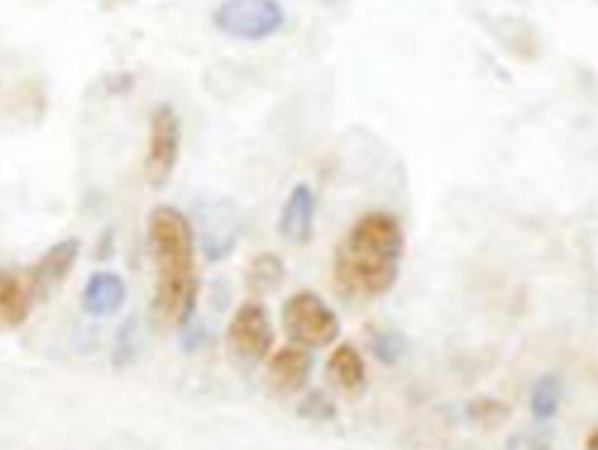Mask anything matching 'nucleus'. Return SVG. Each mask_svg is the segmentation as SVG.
Wrapping results in <instances>:
<instances>
[{
	"label": "nucleus",
	"mask_w": 598,
	"mask_h": 450,
	"mask_svg": "<svg viewBox=\"0 0 598 450\" xmlns=\"http://www.w3.org/2000/svg\"><path fill=\"white\" fill-rule=\"evenodd\" d=\"M299 416L302 418H311V420H332L336 408L334 404L323 395V392H311V395H307L302 400V404H299Z\"/></svg>",
	"instance_id": "16"
},
{
	"label": "nucleus",
	"mask_w": 598,
	"mask_h": 450,
	"mask_svg": "<svg viewBox=\"0 0 598 450\" xmlns=\"http://www.w3.org/2000/svg\"><path fill=\"white\" fill-rule=\"evenodd\" d=\"M311 355L299 346H286L276 350L267 362V376L272 385L284 395H297L302 392L311 376Z\"/></svg>",
	"instance_id": "10"
},
{
	"label": "nucleus",
	"mask_w": 598,
	"mask_h": 450,
	"mask_svg": "<svg viewBox=\"0 0 598 450\" xmlns=\"http://www.w3.org/2000/svg\"><path fill=\"white\" fill-rule=\"evenodd\" d=\"M129 299L126 280L115 271H93L82 290L80 304L89 317L118 315Z\"/></svg>",
	"instance_id": "9"
},
{
	"label": "nucleus",
	"mask_w": 598,
	"mask_h": 450,
	"mask_svg": "<svg viewBox=\"0 0 598 450\" xmlns=\"http://www.w3.org/2000/svg\"><path fill=\"white\" fill-rule=\"evenodd\" d=\"M147 246L157 269L155 323L182 329L195 317L199 299L192 222L174 205H157L147 217Z\"/></svg>",
	"instance_id": "2"
},
{
	"label": "nucleus",
	"mask_w": 598,
	"mask_h": 450,
	"mask_svg": "<svg viewBox=\"0 0 598 450\" xmlns=\"http://www.w3.org/2000/svg\"><path fill=\"white\" fill-rule=\"evenodd\" d=\"M561 402H564V381L556 373H545V376H540L531 390V414L535 420L547 423L552 420Z\"/></svg>",
	"instance_id": "14"
},
{
	"label": "nucleus",
	"mask_w": 598,
	"mask_h": 450,
	"mask_svg": "<svg viewBox=\"0 0 598 450\" xmlns=\"http://www.w3.org/2000/svg\"><path fill=\"white\" fill-rule=\"evenodd\" d=\"M80 238H64L47 248V252L26 271L35 302L45 299L70 275L75 261L80 257Z\"/></svg>",
	"instance_id": "7"
},
{
	"label": "nucleus",
	"mask_w": 598,
	"mask_h": 450,
	"mask_svg": "<svg viewBox=\"0 0 598 450\" xmlns=\"http://www.w3.org/2000/svg\"><path fill=\"white\" fill-rule=\"evenodd\" d=\"M213 24L234 41L259 43L286 26V10L278 0H222Z\"/></svg>",
	"instance_id": "4"
},
{
	"label": "nucleus",
	"mask_w": 598,
	"mask_h": 450,
	"mask_svg": "<svg viewBox=\"0 0 598 450\" xmlns=\"http://www.w3.org/2000/svg\"><path fill=\"white\" fill-rule=\"evenodd\" d=\"M280 320L290 344L304 350L332 346L342 334L340 315L313 290L290 294L280 311Z\"/></svg>",
	"instance_id": "3"
},
{
	"label": "nucleus",
	"mask_w": 598,
	"mask_h": 450,
	"mask_svg": "<svg viewBox=\"0 0 598 450\" xmlns=\"http://www.w3.org/2000/svg\"><path fill=\"white\" fill-rule=\"evenodd\" d=\"M374 355H377L379 362H386V364L398 362V358H400V344L398 341H390L388 336H381V339L374 341Z\"/></svg>",
	"instance_id": "18"
},
{
	"label": "nucleus",
	"mask_w": 598,
	"mask_h": 450,
	"mask_svg": "<svg viewBox=\"0 0 598 450\" xmlns=\"http://www.w3.org/2000/svg\"><path fill=\"white\" fill-rule=\"evenodd\" d=\"M35 304V294L26 273L0 271V325L3 327H22Z\"/></svg>",
	"instance_id": "11"
},
{
	"label": "nucleus",
	"mask_w": 598,
	"mask_h": 450,
	"mask_svg": "<svg viewBox=\"0 0 598 450\" xmlns=\"http://www.w3.org/2000/svg\"><path fill=\"white\" fill-rule=\"evenodd\" d=\"M328 376L348 395H358L367 383V367L363 352L353 344H340L328 358Z\"/></svg>",
	"instance_id": "12"
},
{
	"label": "nucleus",
	"mask_w": 598,
	"mask_h": 450,
	"mask_svg": "<svg viewBox=\"0 0 598 450\" xmlns=\"http://www.w3.org/2000/svg\"><path fill=\"white\" fill-rule=\"evenodd\" d=\"M182 124L171 103H159L150 115L147 147L143 159V173L153 190H164L180 159Z\"/></svg>",
	"instance_id": "5"
},
{
	"label": "nucleus",
	"mask_w": 598,
	"mask_h": 450,
	"mask_svg": "<svg viewBox=\"0 0 598 450\" xmlns=\"http://www.w3.org/2000/svg\"><path fill=\"white\" fill-rule=\"evenodd\" d=\"M230 350L243 362H262L274 348V325L267 306L248 299L243 302L228 325Z\"/></svg>",
	"instance_id": "6"
},
{
	"label": "nucleus",
	"mask_w": 598,
	"mask_h": 450,
	"mask_svg": "<svg viewBox=\"0 0 598 450\" xmlns=\"http://www.w3.org/2000/svg\"><path fill=\"white\" fill-rule=\"evenodd\" d=\"M467 416L481 425H498L508 418V406L496 400H477L467 408Z\"/></svg>",
	"instance_id": "15"
},
{
	"label": "nucleus",
	"mask_w": 598,
	"mask_h": 450,
	"mask_svg": "<svg viewBox=\"0 0 598 450\" xmlns=\"http://www.w3.org/2000/svg\"><path fill=\"white\" fill-rule=\"evenodd\" d=\"M315 227V194L307 182L295 184L278 215V234L292 246H307Z\"/></svg>",
	"instance_id": "8"
},
{
	"label": "nucleus",
	"mask_w": 598,
	"mask_h": 450,
	"mask_svg": "<svg viewBox=\"0 0 598 450\" xmlns=\"http://www.w3.org/2000/svg\"><path fill=\"white\" fill-rule=\"evenodd\" d=\"M585 446H587V450H598V429H594V432L587 437Z\"/></svg>",
	"instance_id": "19"
},
{
	"label": "nucleus",
	"mask_w": 598,
	"mask_h": 450,
	"mask_svg": "<svg viewBox=\"0 0 598 450\" xmlns=\"http://www.w3.org/2000/svg\"><path fill=\"white\" fill-rule=\"evenodd\" d=\"M407 236L402 222L388 211H372L351 224L332 259L334 285L353 302H374L396 288Z\"/></svg>",
	"instance_id": "1"
},
{
	"label": "nucleus",
	"mask_w": 598,
	"mask_h": 450,
	"mask_svg": "<svg viewBox=\"0 0 598 450\" xmlns=\"http://www.w3.org/2000/svg\"><path fill=\"white\" fill-rule=\"evenodd\" d=\"M286 280V265L284 259L274 252H262L251 259L246 269V285L253 294H269L280 288Z\"/></svg>",
	"instance_id": "13"
},
{
	"label": "nucleus",
	"mask_w": 598,
	"mask_h": 450,
	"mask_svg": "<svg viewBox=\"0 0 598 450\" xmlns=\"http://www.w3.org/2000/svg\"><path fill=\"white\" fill-rule=\"evenodd\" d=\"M136 336V320H126L122 327H120V334H118V344H115V362L122 364V362H131V358H134V341Z\"/></svg>",
	"instance_id": "17"
}]
</instances>
